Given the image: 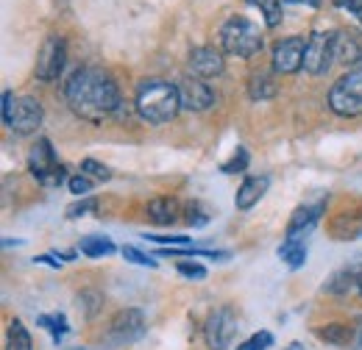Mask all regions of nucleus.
<instances>
[{"label": "nucleus", "instance_id": "15", "mask_svg": "<svg viewBox=\"0 0 362 350\" xmlns=\"http://www.w3.org/2000/svg\"><path fill=\"white\" fill-rule=\"evenodd\" d=\"M362 59V42L357 34L334 31V64H346L349 70Z\"/></svg>", "mask_w": 362, "mask_h": 350}, {"label": "nucleus", "instance_id": "13", "mask_svg": "<svg viewBox=\"0 0 362 350\" xmlns=\"http://www.w3.org/2000/svg\"><path fill=\"white\" fill-rule=\"evenodd\" d=\"M189 73L195 76V78H215V76H221L223 73V53L218 50V47H209V44H204V47H192V53H189Z\"/></svg>", "mask_w": 362, "mask_h": 350}, {"label": "nucleus", "instance_id": "36", "mask_svg": "<svg viewBox=\"0 0 362 350\" xmlns=\"http://www.w3.org/2000/svg\"><path fill=\"white\" fill-rule=\"evenodd\" d=\"M357 289L362 292V267H360V278H357Z\"/></svg>", "mask_w": 362, "mask_h": 350}, {"label": "nucleus", "instance_id": "23", "mask_svg": "<svg viewBox=\"0 0 362 350\" xmlns=\"http://www.w3.org/2000/svg\"><path fill=\"white\" fill-rule=\"evenodd\" d=\"M317 337L332 342V345H349L351 328L349 325H323V328H317Z\"/></svg>", "mask_w": 362, "mask_h": 350}, {"label": "nucleus", "instance_id": "16", "mask_svg": "<svg viewBox=\"0 0 362 350\" xmlns=\"http://www.w3.org/2000/svg\"><path fill=\"white\" fill-rule=\"evenodd\" d=\"M320 212H323V203H317V206H301V209H296V215L290 219V225H287V239H293V242H301V236L304 234H310L313 228H315L317 217H320Z\"/></svg>", "mask_w": 362, "mask_h": 350}, {"label": "nucleus", "instance_id": "4", "mask_svg": "<svg viewBox=\"0 0 362 350\" xmlns=\"http://www.w3.org/2000/svg\"><path fill=\"white\" fill-rule=\"evenodd\" d=\"M329 109L337 117H360L362 114V59L329 89Z\"/></svg>", "mask_w": 362, "mask_h": 350}, {"label": "nucleus", "instance_id": "21", "mask_svg": "<svg viewBox=\"0 0 362 350\" xmlns=\"http://www.w3.org/2000/svg\"><path fill=\"white\" fill-rule=\"evenodd\" d=\"M81 253L90 256V259L112 256V253H115V245H112L109 236H84V239H81Z\"/></svg>", "mask_w": 362, "mask_h": 350}, {"label": "nucleus", "instance_id": "34", "mask_svg": "<svg viewBox=\"0 0 362 350\" xmlns=\"http://www.w3.org/2000/svg\"><path fill=\"white\" fill-rule=\"evenodd\" d=\"M290 3H310V6H320V0H290Z\"/></svg>", "mask_w": 362, "mask_h": 350}, {"label": "nucleus", "instance_id": "7", "mask_svg": "<svg viewBox=\"0 0 362 350\" xmlns=\"http://www.w3.org/2000/svg\"><path fill=\"white\" fill-rule=\"evenodd\" d=\"M334 64V31L323 34L317 31L307 40V53H304V70L310 76H326Z\"/></svg>", "mask_w": 362, "mask_h": 350}, {"label": "nucleus", "instance_id": "22", "mask_svg": "<svg viewBox=\"0 0 362 350\" xmlns=\"http://www.w3.org/2000/svg\"><path fill=\"white\" fill-rule=\"evenodd\" d=\"M357 278H360V270H343V272H337L332 281H329V292L332 295H343V292H349L354 284H357Z\"/></svg>", "mask_w": 362, "mask_h": 350}, {"label": "nucleus", "instance_id": "35", "mask_svg": "<svg viewBox=\"0 0 362 350\" xmlns=\"http://www.w3.org/2000/svg\"><path fill=\"white\" fill-rule=\"evenodd\" d=\"M284 350H304V345H301V342H293V345H287Z\"/></svg>", "mask_w": 362, "mask_h": 350}, {"label": "nucleus", "instance_id": "27", "mask_svg": "<svg viewBox=\"0 0 362 350\" xmlns=\"http://www.w3.org/2000/svg\"><path fill=\"white\" fill-rule=\"evenodd\" d=\"M245 167H248V150H245V147H237V153H234L226 164L221 167V173L234 175V173H243Z\"/></svg>", "mask_w": 362, "mask_h": 350}, {"label": "nucleus", "instance_id": "5", "mask_svg": "<svg viewBox=\"0 0 362 350\" xmlns=\"http://www.w3.org/2000/svg\"><path fill=\"white\" fill-rule=\"evenodd\" d=\"M28 170H31V175H34L40 183H45V186H59V183H64V178H67V167L59 164L50 139H40V142L34 145V150H31V156H28Z\"/></svg>", "mask_w": 362, "mask_h": 350}, {"label": "nucleus", "instance_id": "24", "mask_svg": "<svg viewBox=\"0 0 362 350\" xmlns=\"http://www.w3.org/2000/svg\"><path fill=\"white\" fill-rule=\"evenodd\" d=\"M251 6H257L262 14H265V23L268 28H276L281 23V0H248Z\"/></svg>", "mask_w": 362, "mask_h": 350}, {"label": "nucleus", "instance_id": "25", "mask_svg": "<svg viewBox=\"0 0 362 350\" xmlns=\"http://www.w3.org/2000/svg\"><path fill=\"white\" fill-rule=\"evenodd\" d=\"M40 325L50 331V337H53L56 342H59V339H62V337L70 331V328H67V320H64V314H42V317H40Z\"/></svg>", "mask_w": 362, "mask_h": 350}, {"label": "nucleus", "instance_id": "31", "mask_svg": "<svg viewBox=\"0 0 362 350\" xmlns=\"http://www.w3.org/2000/svg\"><path fill=\"white\" fill-rule=\"evenodd\" d=\"M123 256H126L129 262L142 264V267H156V262H153L151 256H145V253H142V251H136V248H123Z\"/></svg>", "mask_w": 362, "mask_h": 350}, {"label": "nucleus", "instance_id": "11", "mask_svg": "<svg viewBox=\"0 0 362 350\" xmlns=\"http://www.w3.org/2000/svg\"><path fill=\"white\" fill-rule=\"evenodd\" d=\"M142 328H145V317L142 311L136 308H126L120 311L112 325H109V345H126V342H134L136 337H142Z\"/></svg>", "mask_w": 362, "mask_h": 350}, {"label": "nucleus", "instance_id": "20", "mask_svg": "<svg viewBox=\"0 0 362 350\" xmlns=\"http://www.w3.org/2000/svg\"><path fill=\"white\" fill-rule=\"evenodd\" d=\"M6 350H34L31 334H28V328H25L20 320H11V322H8V342H6Z\"/></svg>", "mask_w": 362, "mask_h": 350}, {"label": "nucleus", "instance_id": "17", "mask_svg": "<svg viewBox=\"0 0 362 350\" xmlns=\"http://www.w3.org/2000/svg\"><path fill=\"white\" fill-rule=\"evenodd\" d=\"M181 215V206L179 200L173 198H156L148 203V217L153 219L156 225H173Z\"/></svg>", "mask_w": 362, "mask_h": 350}, {"label": "nucleus", "instance_id": "30", "mask_svg": "<svg viewBox=\"0 0 362 350\" xmlns=\"http://www.w3.org/2000/svg\"><path fill=\"white\" fill-rule=\"evenodd\" d=\"M90 189H92V181L84 173H78L70 178V192H73V195H87Z\"/></svg>", "mask_w": 362, "mask_h": 350}, {"label": "nucleus", "instance_id": "26", "mask_svg": "<svg viewBox=\"0 0 362 350\" xmlns=\"http://www.w3.org/2000/svg\"><path fill=\"white\" fill-rule=\"evenodd\" d=\"M273 345V334L271 331H257L254 337H248L237 350H268Z\"/></svg>", "mask_w": 362, "mask_h": 350}, {"label": "nucleus", "instance_id": "1", "mask_svg": "<svg viewBox=\"0 0 362 350\" xmlns=\"http://www.w3.org/2000/svg\"><path fill=\"white\" fill-rule=\"evenodd\" d=\"M64 97L70 109L90 123H100L112 117L120 106V89L115 84V78L100 67L76 70L70 81L64 84Z\"/></svg>", "mask_w": 362, "mask_h": 350}, {"label": "nucleus", "instance_id": "32", "mask_svg": "<svg viewBox=\"0 0 362 350\" xmlns=\"http://www.w3.org/2000/svg\"><path fill=\"white\" fill-rule=\"evenodd\" d=\"M179 272L187 275V278H206V270L201 264H189V262H179Z\"/></svg>", "mask_w": 362, "mask_h": 350}, {"label": "nucleus", "instance_id": "12", "mask_svg": "<svg viewBox=\"0 0 362 350\" xmlns=\"http://www.w3.org/2000/svg\"><path fill=\"white\" fill-rule=\"evenodd\" d=\"M176 87H179V100L184 111H206L215 103V92L201 78H181Z\"/></svg>", "mask_w": 362, "mask_h": 350}, {"label": "nucleus", "instance_id": "14", "mask_svg": "<svg viewBox=\"0 0 362 350\" xmlns=\"http://www.w3.org/2000/svg\"><path fill=\"white\" fill-rule=\"evenodd\" d=\"M268 186H271V178H268V175H251V178H245L243 186H240L237 195H234L237 209H240V212H248L251 206H257V203L262 200V195L268 192Z\"/></svg>", "mask_w": 362, "mask_h": 350}, {"label": "nucleus", "instance_id": "33", "mask_svg": "<svg viewBox=\"0 0 362 350\" xmlns=\"http://www.w3.org/2000/svg\"><path fill=\"white\" fill-rule=\"evenodd\" d=\"M334 3H337L343 11H351V14H357L362 8V0H334Z\"/></svg>", "mask_w": 362, "mask_h": 350}, {"label": "nucleus", "instance_id": "6", "mask_svg": "<svg viewBox=\"0 0 362 350\" xmlns=\"http://www.w3.org/2000/svg\"><path fill=\"white\" fill-rule=\"evenodd\" d=\"M3 123H6L8 131L17 133V136L34 133L42 126V106H40V100H34V97H20V100H14V106H11V111L3 117Z\"/></svg>", "mask_w": 362, "mask_h": 350}, {"label": "nucleus", "instance_id": "9", "mask_svg": "<svg viewBox=\"0 0 362 350\" xmlns=\"http://www.w3.org/2000/svg\"><path fill=\"white\" fill-rule=\"evenodd\" d=\"M64 61H67V44H64V40L62 37H47L42 50H40V59H37V78L40 81L59 78Z\"/></svg>", "mask_w": 362, "mask_h": 350}, {"label": "nucleus", "instance_id": "18", "mask_svg": "<svg viewBox=\"0 0 362 350\" xmlns=\"http://www.w3.org/2000/svg\"><path fill=\"white\" fill-rule=\"evenodd\" d=\"M248 95H251V100H268V97H273L276 95L273 78L268 73H254L248 78Z\"/></svg>", "mask_w": 362, "mask_h": 350}, {"label": "nucleus", "instance_id": "10", "mask_svg": "<svg viewBox=\"0 0 362 350\" xmlns=\"http://www.w3.org/2000/svg\"><path fill=\"white\" fill-rule=\"evenodd\" d=\"M304 53H307V40L301 37H287L273 47V67L276 73H298L304 67Z\"/></svg>", "mask_w": 362, "mask_h": 350}, {"label": "nucleus", "instance_id": "8", "mask_svg": "<svg viewBox=\"0 0 362 350\" xmlns=\"http://www.w3.org/2000/svg\"><path fill=\"white\" fill-rule=\"evenodd\" d=\"M237 334V317L228 306L215 308L206 320V342L212 350H226Z\"/></svg>", "mask_w": 362, "mask_h": 350}, {"label": "nucleus", "instance_id": "29", "mask_svg": "<svg viewBox=\"0 0 362 350\" xmlns=\"http://www.w3.org/2000/svg\"><path fill=\"white\" fill-rule=\"evenodd\" d=\"M98 209V200L95 198H87V200H78V203H73L70 209H67V217L76 219V217H84V215H90Z\"/></svg>", "mask_w": 362, "mask_h": 350}, {"label": "nucleus", "instance_id": "37", "mask_svg": "<svg viewBox=\"0 0 362 350\" xmlns=\"http://www.w3.org/2000/svg\"><path fill=\"white\" fill-rule=\"evenodd\" d=\"M354 17H357V20H360V23H362V8H360V11H357V14H354Z\"/></svg>", "mask_w": 362, "mask_h": 350}, {"label": "nucleus", "instance_id": "2", "mask_svg": "<svg viewBox=\"0 0 362 350\" xmlns=\"http://www.w3.org/2000/svg\"><path fill=\"white\" fill-rule=\"evenodd\" d=\"M181 111L179 87L162 78H148L136 87V114L148 123H170Z\"/></svg>", "mask_w": 362, "mask_h": 350}, {"label": "nucleus", "instance_id": "3", "mask_svg": "<svg viewBox=\"0 0 362 350\" xmlns=\"http://www.w3.org/2000/svg\"><path fill=\"white\" fill-rule=\"evenodd\" d=\"M262 44L265 40H262L259 25H254L248 17H228L221 25V47L231 56L251 59L262 50Z\"/></svg>", "mask_w": 362, "mask_h": 350}, {"label": "nucleus", "instance_id": "19", "mask_svg": "<svg viewBox=\"0 0 362 350\" xmlns=\"http://www.w3.org/2000/svg\"><path fill=\"white\" fill-rule=\"evenodd\" d=\"M279 259L287 262L290 270L304 267V262H307V248H304V242H293V239H287V242L279 248Z\"/></svg>", "mask_w": 362, "mask_h": 350}, {"label": "nucleus", "instance_id": "28", "mask_svg": "<svg viewBox=\"0 0 362 350\" xmlns=\"http://www.w3.org/2000/svg\"><path fill=\"white\" fill-rule=\"evenodd\" d=\"M81 173L92 175V178H98V181H109V178H112L109 167L100 164V162H95V159H84V162H81Z\"/></svg>", "mask_w": 362, "mask_h": 350}]
</instances>
